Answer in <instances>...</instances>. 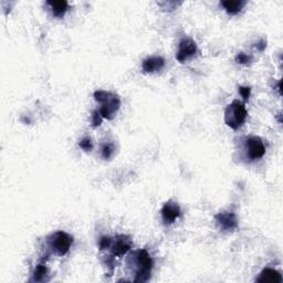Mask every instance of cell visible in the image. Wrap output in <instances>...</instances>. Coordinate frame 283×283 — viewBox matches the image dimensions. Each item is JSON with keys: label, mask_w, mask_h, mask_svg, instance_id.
I'll list each match as a JSON object with an SVG mask.
<instances>
[{"label": "cell", "mask_w": 283, "mask_h": 283, "mask_svg": "<svg viewBox=\"0 0 283 283\" xmlns=\"http://www.w3.org/2000/svg\"><path fill=\"white\" fill-rule=\"evenodd\" d=\"M153 259L145 249H139L130 253L127 265L134 273V282H146L149 280L153 270Z\"/></svg>", "instance_id": "obj_1"}, {"label": "cell", "mask_w": 283, "mask_h": 283, "mask_svg": "<svg viewBox=\"0 0 283 283\" xmlns=\"http://www.w3.org/2000/svg\"><path fill=\"white\" fill-rule=\"evenodd\" d=\"M95 101L101 104L100 114L103 119L113 120L121 107V99L118 94L107 92V91L99 90L94 92Z\"/></svg>", "instance_id": "obj_2"}, {"label": "cell", "mask_w": 283, "mask_h": 283, "mask_svg": "<svg viewBox=\"0 0 283 283\" xmlns=\"http://www.w3.org/2000/svg\"><path fill=\"white\" fill-rule=\"evenodd\" d=\"M247 116L248 112L244 104L238 101V100H235L234 102L229 104L226 107V111H224V123L232 130H238L244 124Z\"/></svg>", "instance_id": "obj_3"}, {"label": "cell", "mask_w": 283, "mask_h": 283, "mask_svg": "<svg viewBox=\"0 0 283 283\" xmlns=\"http://www.w3.org/2000/svg\"><path fill=\"white\" fill-rule=\"evenodd\" d=\"M48 245L55 255L63 257L72 247L73 238L72 236L66 234L64 231H57L55 234L48 237Z\"/></svg>", "instance_id": "obj_4"}, {"label": "cell", "mask_w": 283, "mask_h": 283, "mask_svg": "<svg viewBox=\"0 0 283 283\" xmlns=\"http://www.w3.org/2000/svg\"><path fill=\"white\" fill-rule=\"evenodd\" d=\"M244 149L245 154H247V156L250 161L260 160L265 154V146L263 141L258 136H251L245 139Z\"/></svg>", "instance_id": "obj_5"}, {"label": "cell", "mask_w": 283, "mask_h": 283, "mask_svg": "<svg viewBox=\"0 0 283 283\" xmlns=\"http://www.w3.org/2000/svg\"><path fill=\"white\" fill-rule=\"evenodd\" d=\"M133 241L130 237L121 235L115 237L111 245V258H122L131 251Z\"/></svg>", "instance_id": "obj_6"}, {"label": "cell", "mask_w": 283, "mask_h": 283, "mask_svg": "<svg viewBox=\"0 0 283 283\" xmlns=\"http://www.w3.org/2000/svg\"><path fill=\"white\" fill-rule=\"evenodd\" d=\"M198 52V48L196 42L190 38H182L178 44V51L176 53V59L181 63H184L185 61L189 60L190 58L196 56Z\"/></svg>", "instance_id": "obj_7"}, {"label": "cell", "mask_w": 283, "mask_h": 283, "mask_svg": "<svg viewBox=\"0 0 283 283\" xmlns=\"http://www.w3.org/2000/svg\"><path fill=\"white\" fill-rule=\"evenodd\" d=\"M216 222H217L220 229L223 231H234L235 229L238 228V219L234 212L223 211L219 212L215 216Z\"/></svg>", "instance_id": "obj_8"}, {"label": "cell", "mask_w": 283, "mask_h": 283, "mask_svg": "<svg viewBox=\"0 0 283 283\" xmlns=\"http://www.w3.org/2000/svg\"><path fill=\"white\" fill-rule=\"evenodd\" d=\"M162 218L166 224L174 223L181 216V207L177 202L169 201L165 203L161 210Z\"/></svg>", "instance_id": "obj_9"}, {"label": "cell", "mask_w": 283, "mask_h": 283, "mask_svg": "<svg viewBox=\"0 0 283 283\" xmlns=\"http://www.w3.org/2000/svg\"><path fill=\"white\" fill-rule=\"evenodd\" d=\"M165 66V60L162 57H149L147 59H145L142 63V69H143L144 73H155L160 72L164 69Z\"/></svg>", "instance_id": "obj_10"}, {"label": "cell", "mask_w": 283, "mask_h": 283, "mask_svg": "<svg viewBox=\"0 0 283 283\" xmlns=\"http://www.w3.org/2000/svg\"><path fill=\"white\" fill-rule=\"evenodd\" d=\"M257 282H272V283H281L283 281L280 272L271 268H265L262 270L259 277L256 279Z\"/></svg>", "instance_id": "obj_11"}, {"label": "cell", "mask_w": 283, "mask_h": 283, "mask_svg": "<svg viewBox=\"0 0 283 283\" xmlns=\"http://www.w3.org/2000/svg\"><path fill=\"white\" fill-rule=\"evenodd\" d=\"M47 5L51 8L52 14L57 18H62L68 10L69 3L64 0H57V1H47Z\"/></svg>", "instance_id": "obj_12"}, {"label": "cell", "mask_w": 283, "mask_h": 283, "mask_svg": "<svg viewBox=\"0 0 283 283\" xmlns=\"http://www.w3.org/2000/svg\"><path fill=\"white\" fill-rule=\"evenodd\" d=\"M222 6L229 15H237L243 10V8L245 6V1L243 0H224L222 1Z\"/></svg>", "instance_id": "obj_13"}, {"label": "cell", "mask_w": 283, "mask_h": 283, "mask_svg": "<svg viewBox=\"0 0 283 283\" xmlns=\"http://www.w3.org/2000/svg\"><path fill=\"white\" fill-rule=\"evenodd\" d=\"M47 276H48V269L47 267H45V264L39 263L35 269V272H33L31 281H35V282L47 281Z\"/></svg>", "instance_id": "obj_14"}, {"label": "cell", "mask_w": 283, "mask_h": 283, "mask_svg": "<svg viewBox=\"0 0 283 283\" xmlns=\"http://www.w3.org/2000/svg\"><path fill=\"white\" fill-rule=\"evenodd\" d=\"M114 144L113 143H110V142H107V143H104L101 147V154H102V157L104 160H110V158L113 156L114 154Z\"/></svg>", "instance_id": "obj_15"}, {"label": "cell", "mask_w": 283, "mask_h": 283, "mask_svg": "<svg viewBox=\"0 0 283 283\" xmlns=\"http://www.w3.org/2000/svg\"><path fill=\"white\" fill-rule=\"evenodd\" d=\"M112 243H113V239L111 238V237H107V236H103L100 238L99 241V248L100 250L103 251V250H107V249L111 248Z\"/></svg>", "instance_id": "obj_16"}, {"label": "cell", "mask_w": 283, "mask_h": 283, "mask_svg": "<svg viewBox=\"0 0 283 283\" xmlns=\"http://www.w3.org/2000/svg\"><path fill=\"white\" fill-rule=\"evenodd\" d=\"M79 145H80V147L84 152H91L93 149V143L89 137H84V139H82L80 143H79Z\"/></svg>", "instance_id": "obj_17"}, {"label": "cell", "mask_w": 283, "mask_h": 283, "mask_svg": "<svg viewBox=\"0 0 283 283\" xmlns=\"http://www.w3.org/2000/svg\"><path fill=\"white\" fill-rule=\"evenodd\" d=\"M236 61L240 64H249L252 61V57L249 55H245L243 52H240L236 57Z\"/></svg>", "instance_id": "obj_18"}, {"label": "cell", "mask_w": 283, "mask_h": 283, "mask_svg": "<svg viewBox=\"0 0 283 283\" xmlns=\"http://www.w3.org/2000/svg\"><path fill=\"white\" fill-rule=\"evenodd\" d=\"M102 121H103V118L101 116V114H100V112L94 111L92 113V126L94 127L100 126L102 124Z\"/></svg>", "instance_id": "obj_19"}, {"label": "cell", "mask_w": 283, "mask_h": 283, "mask_svg": "<svg viewBox=\"0 0 283 283\" xmlns=\"http://www.w3.org/2000/svg\"><path fill=\"white\" fill-rule=\"evenodd\" d=\"M239 93L243 98L244 101H248L251 94V87L249 86H239Z\"/></svg>", "instance_id": "obj_20"}, {"label": "cell", "mask_w": 283, "mask_h": 283, "mask_svg": "<svg viewBox=\"0 0 283 283\" xmlns=\"http://www.w3.org/2000/svg\"><path fill=\"white\" fill-rule=\"evenodd\" d=\"M257 49L259 50V51H263V50L265 49V47H267V42H265L264 40H261L260 42H258V44L256 45Z\"/></svg>", "instance_id": "obj_21"}]
</instances>
